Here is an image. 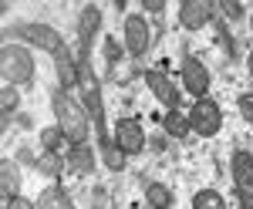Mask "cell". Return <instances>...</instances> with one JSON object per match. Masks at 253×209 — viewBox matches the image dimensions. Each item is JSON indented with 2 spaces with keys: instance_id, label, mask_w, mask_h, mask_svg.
<instances>
[{
  "instance_id": "obj_29",
  "label": "cell",
  "mask_w": 253,
  "mask_h": 209,
  "mask_svg": "<svg viewBox=\"0 0 253 209\" xmlns=\"http://www.w3.org/2000/svg\"><path fill=\"white\" fill-rule=\"evenodd\" d=\"M250 31H253V10H250Z\"/></svg>"
},
{
  "instance_id": "obj_23",
  "label": "cell",
  "mask_w": 253,
  "mask_h": 209,
  "mask_svg": "<svg viewBox=\"0 0 253 209\" xmlns=\"http://www.w3.org/2000/svg\"><path fill=\"white\" fill-rule=\"evenodd\" d=\"M3 209H38V203H31V199H24V196H14V199H7Z\"/></svg>"
},
{
  "instance_id": "obj_8",
  "label": "cell",
  "mask_w": 253,
  "mask_h": 209,
  "mask_svg": "<svg viewBox=\"0 0 253 209\" xmlns=\"http://www.w3.org/2000/svg\"><path fill=\"white\" fill-rule=\"evenodd\" d=\"M230 175H233V186H236L240 203L253 199V152L236 149L233 159H230Z\"/></svg>"
},
{
  "instance_id": "obj_22",
  "label": "cell",
  "mask_w": 253,
  "mask_h": 209,
  "mask_svg": "<svg viewBox=\"0 0 253 209\" xmlns=\"http://www.w3.org/2000/svg\"><path fill=\"white\" fill-rule=\"evenodd\" d=\"M236 108H240V118L253 125V91H243V95L236 98Z\"/></svg>"
},
{
  "instance_id": "obj_16",
  "label": "cell",
  "mask_w": 253,
  "mask_h": 209,
  "mask_svg": "<svg viewBox=\"0 0 253 209\" xmlns=\"http://www.w3.org/2000/svg\"><path fill=\"white\" fill-rule=\"evenodd\" d=\"M162 128L169 138H186V135L193 132V125H189V112H182V108H172V112H166L162 118Z\"/></svg>"
},
{
  "instance_id": "obj_3",
  "label": "cell",
  "mask_w": 253,
  "mask_h": 209,
  "mask_svg": "<svg viewBox=\"0 0 253 209\" xmlns=\"http://www.w3.org/2000/svg\"><path fill=\"white\" fill-rule=\"evenodd\" d=\"M7 41H17V44H27V47L47 51L51 57L68 47L64 38H61L51 24H31V20H27V24H10V27H7Z\"/></svg>"
},
{
  "instance_id": "obj_15",
  "label": "cell",
  "mask_w": 253,
  "mask_h": 209,
  "mask_svg": "<svg viewBox=\"0 0 253 209\" xmlns=\"http://www.w3.org/2000/svg\"><path fill=\"white\" fill-rule=\"evenodd\" d=\"M98 152H101V162H105V169H112V172H122V169H125V159H128V155L118 149V142L112 138V135L98 138Z\"/></svg>"
},
{
  "instance_id": "obj_12",
  "label": "cell",
  "mask_w": 253,
  "mask_h": 209,
  "mask_svg": "<svg viewBox=\"0 0 253 209\" xmlns=\"http://www.w3.org/2000/svg\"><path fill=\"white\" fill-rule=\"evenodd\" d=\"M64 162H68V169L78 172V175H91L98 166V152L91 149V142H78V145H68Z\"/></svg>"
},
{
  "instance_id": "obj_1",
  "label": "cell",
  "mask_w": 253,
  "mask_h": 209,
  "mask_svg": "<svg viewBox=\"0 0 253 209\" xmlns=\"http://www.w3.org/2000/svg\"><path fill=\"white\" fill-rule=\"evenodd\" d=\"M51 112H54V122L58 128L64 132L68 145H78V142H88L91 135V115L84 108L78 91H68V88H54L51 91Z\"/></svg>"
},
{
  "instance_id": "obj_4",
  "label": "cell",
  "mask_w": 253,
  "mask_h": 209,
  "mask_svg": "<svg viewBox=\"0 0 253 209\" xmlns=\"http://www.w3.org/2000/svg\"><path fill=\"white\" fill-rule=\"evenodd\" d=\"M210 68L199 61V57H182V64H179V88L186 91V95H193V101L199 98H210Z\"/></svg>"
},
{
  "instance_id": "obj_25",
  "label": "cell",
  "mask_w": 253,
  "mask_h": 209,
  "mask_svg": "<svg viewBox=\"0 0 253 209\" xmlns=\"http://www.w3.org/2000/svg\"><path fill=\"white\" fill-rule=\"evenodd\" d=\"M142 7H145L149 14H162V10H166V0H142Z\"/></svg>"
},
{
  "instance_id": "obj_2",
  "label": "cell",
  "mask_w": 253,
  "mask_h": 209,
  "mask_svg": "<svg viewBox=\"0 0 253 209\" xmlns=\"http://www.w3.org/2000/svg\"><path fill=\"white\" fill-rule=\"evenodd\" d=\"M0 75H3V84H10V88L31 84L38 75V61L31 54V47L17 44V41H7L0 47Z\"/></svg>"
},
{
  "instance_id": "obj_10",
  "label": "cell",
  "mask_w": 253,
  "mask_h": 209,
  "mask_svg": "<svg viewBox=\"0 0 253 209\" xmlns=\"http://www.w3.org/2000/svg\"><path fill=\"white\" fill-rule=\"evenodd\" d=\"M213 20V3L210 0H182L179 3V27L182 31H203Z\"/></svg>"
},
{
  "instance_id": "obj_28",
  "label": "cell",
  "mask_w": 253,
  "mask_h": 209,
  "mask_svg": "<svg viewBox=\"0 0 253 209\" xmlns=\"http://www.w3.org/2000/svg\"><path fill=\"white\" fill-rule=\"evenodd\" d=\"M240 209H253V199H247V203H240Z\"/></svg>"
},
{
  "instance_id": "obj_9",
  "label": "cell",
  "mask_w": 253,
  "mask_h": 209,
  "mask_svg": "<svg viewBox=\"0 0 253 209\" xmlns=\"http://www.w3.org/2000/svg\"><path fill=\"white\" fill-rule=\"evenodd\" d=\"M145 84H149V91L172 112V108H179V101H182V88H179V81H172V78L166 75V71H145Z\"/></svg>"
},
{
  "instance_id": "obj_11",
  "label": "cell",
  "mask_w": 253,
  "mask_h": 209,
  "mask_svg": "<svg viewBox=\"0 0 253 209\" xmlns=\"http://www.w3.org/2000/svg\"><path fill=\"white\" fill-rule=\"evenodd\" d=\"M98 31H101V10H98L95 3L81 7V14H78V54H91V41H95Z\"/></svg>"
},
{
  "instance_id": "obj_6",
  "label": "cell",
  "mask_w": 253,
  "mask_h": 209,
  "mask_svg": "<svg viewBox=\"0 0 253 209\" xmlns=\"http://www.w3.org/2000/svg\"><path fill=\"white\" fill-rule=\"evenodd\" d=\"M122 47L128 57H142L149 47H152V27L145 14H128L125 24H122Z\"/></svg>"
},
{
  "instance_id": "obj_14",
  "label": "cell",
  "mask_w": 253,
  "mask_h": 209,
  "mask_svg": "<svg viewBox=\"0 0 253 209\" xmlns=\"http://www.w3.org/2000/svg\"><path fill=\"white\" fill-rule=\"evenodd\" d=\"M0 192H3V203L20 196V169L14 159H3L0 162Z\"/></svg>"
},
{
  "instance_id": "obj_21",
  "label": "cell",
  "mask_w": 253,
  "mask_h": 209,
  "mask_svg": "<svg viewBox=\"0 0 253 209\" xmlns=\"http://www.w3.org/2000/svg\"><path fill=\"white\" fill-rule=\"evenodd\" d=\"M0 105H3V122H7V118H10V112L17 108V88L3 84V95H0Z\"/></svg>"
},
{
  "instance_id": "obj_24",
  "label": "cell",
  "mask_w": 253,
  "mask_h": 209,
  "mask_svg": "<svg viewBox=\"0 0 253 209\" xmlns=\"http://www.w3.org/2000/svg\"><path fill=\"white\" fill-rule=\"evenodd\" d=\"M223 10H226V17H233V20L243 17V7H240V0H223Z\"/></svg>"
},
{
  "instance_id": "obj_26",
  "label": "cell",
  "mask_w": 253,
  "mask_h": 209,
  "mask_svg": "<svg viewBox=\"0 0 253 209\" xmlns=\"http://www.w3.org/2000/svg\"><path fill=\"white\" fill-rule=\"evenodd\" d=\"M105 51H108V64H115L118 57H122V54H118V44H115V41H108V44H105Z\"/></svg>"
},
{
  "instance_id": "obj_30",
  "label": "cell",
  "mask_w": 253,
  "mask_h": 209,
  "mask_svg": "<svg viewBox=\"0 0 253 209\" xmlns=\"http://www.w3.org/2000/svg\"><path fill=\"white\" fill-rule=\"evenodd\" d=\"M250 152H253V149H250Z\"/></svg>"
},
{
  "instance_id": "obj_13",
  "label": "cell",
  "mask_w": 253,
  "mask_h": 209,
  "mask_svg": "<svg viewBox=\"0 0 253 209\" xmlns=\"http://www.w3.org/2000/svg\"><path fill=\"white\" fill-rule=\"evenodd\" d=\"M38 209H75V199H71V192L64 189L61 182H51L47 189H41V196L34 199Z\"/></svg>"
},
{
  "instance_id": "obj_18",
  "label": "cell",
  "mask_w": 253,
  "mask_h": 209,
  "mask_svg": "<svg viewBox=\"0 0 253 209\" xmlns=\"http://www.w3.org/2000/svg\"><path fill=\"white\" fill-rule=\"evenodd\" d=\"M193 209H226V199L219 196V189H199L193 196Z\"/></svg>"
},
{
  "instance_id": "obj_17",
  "label": "cell",
  "mask_w": 253,
  "mask_h": 209,
  "mask_svg": "<svg viewBox=\"0 0 253 209\" xmlns=\"http://www.w3.org/2000/svg\"><path fill=\"white\" fill-rule=\"evenodd\" d=\"M145 203H149V209H172V192L166 189L162 182H152L145 189Z\"/></svg>"
},
{
  "instance_id": "obj_19",
  "label": "cell",
  "mask_w": 253,
  "mask_h": 209,
  "mask_svg": "<svg viewBox=\"0 0 253 209\" xmlns=\"http://www.w3.org/2000/svg\"><path fill=\"white\" fill-rule=\"evenodd\" d=\"M41 145H44V152H58L61 145H68V138H64V132L54 125V128H44V132H41Z\"/></svg>"
},
{
  "instance_id": "obj_20",
  "label": "cell",
  "mask_w": 253,
  "mask_h": 209,
  "mask_svg": "<svg viewBox=\"0 0 253 209\" xmlns=\"http://www.w3.org/2000/svg\"><path fill=\"white\" fill-rule=\"evenodd\" d=\"M64 159H58V152H41V159H38V169L44 172V175H61V166Z\"/></svg>"
},
{
  "instance_id": "obj_5",
  "label": "cell",
  "mask_w": 253,
  "mask_h": 209,
  "mask_svg": "<svg viewBox=\"0 0 253 209\" xmlns=\"http://www.w3.org/2000/svg\"><path fill=\"white\" fill-rule=\"evenodd\" d=\"M189 125H193V135L213 138L223 128V108L216 105L213 98H199V101L189 105Z\"/></svg>"
},
{
  "instance_id": "obj_27",
  "label": "cell",
  "mask_w": 253,
  "mask_h": 209,
  "mask_svg": "<svg viewBox=\"0 0 253 209\" xmlns=\"http://www.w3.org/2000/svg\"><path fill=\"white\" fill-rule=\"evenodd\" d=\"M247 71H250V81H253V51L247 54Z\"/></svg>"
},
{
  "instance_id": "obj_7",
  "label": "cell",
  "mask_w": 253,
  "mask_h": 209,
  "mask_svg": "<svg viewBox=\"0 0 253 209\" xmlns=\"http://www.w3.org/2000/svg\"><path fill=\"white\" fill-rule=\"evenodd\" d=\"M112 138L118 142V149L125 155H138L145 152V128L138 118H118L115 128H112Z\"/></svg>"
}]
</instances>
